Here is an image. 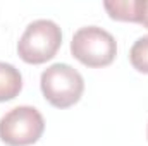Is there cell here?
I'll use <instances>...</instances> for the list:
<instances>
[{
	"label": "cell",
	"instance_id": "obj_3",
	"mask_svg": "<svg viewBox=\"0 0 148 146\" xmlns=\"http://www.w3.org/2000/svg\"><path fill=\"white\" fill-rule=\"evenodd\" d=\"M71 53L88 67H105L115 59L117 43L109 31L97 26H86L74 33Z\"/></svg>",
	"mask_w": 148,
	"mask_h": 146
},
{
	"label": "cell",
	"instance_id": "obj_5",
	"mask_svg": "<svg viewBox=\"0 0 148 146\" xmlns=\"http://www.w3.org/2000/svg\"><path fill=\"white\" fill-rule=\"evenodd\" d=\"M103 7L112 19L138 23L148 29V0H115L105 2Z\"/></svg>",
	"mask_w": 148,
	"mask_h": 146
},
{
	"label": "cell",
	"instance_id": "obj_7",
	"mask_svg": "<svg viewBox=\"0 0 148 146\" xmlns=\"http://www.w3.org/2000/svg\"><path fill=\"white\" fill-rule=\"evenodd\" d=\"M131 65L143 74H148V35L141 36L134 41L129 52Z\"/></svg>",
	"mask_w": 148,
	"mask_h": 146
},
{
	"label": "cell",
	"instance_id": "obj_4",
	"mask_svg": "<svg viewBox=\"0 0 148 146\" xmlns=\"http://www.w3.org/2000/svg\"><path fill=\"white\" fill-rule=\"evenodd\" d=\"M45 131L43 115L35 107H16L0 119V139L9 146L36 143Z\"/></svg>",
	"mask_w": 148,
	"mask_h": 146
},
{
	"label": "cell",
	"instance_id": "obj_1",
	"mask_svg": "<svg viewBox=\"0 0 148 146\" xmlns=\"http://www.w3.org/2000/svg\"><path fill=\"white\" fill-rule=\"evenodd\" d=\"M41 93L57 108H69L79 102L84 91L83 76L69 64H53L41 72Z\"/></svg>",
	"mask_w": 148,
	"mask_h": 146
},
{
	"label": "cell",
	"instance_id": "obj_6",
	"mask_svg": "<svg viewBox=\"0 0 148 146\" xmlns=\"http://www.w3.org/2000/svg\"><path fill=\"white\" fill-rule=\"evenodd\" d=\"M23 89L21 72L5 62H0V102H9L16 98Z\"/></svg>",
	"mask_w": 148,
	"mask_h": 146
},
{
	"label": "cell",
	"instance_id": "obj_2",
	"mask_svg": "<svg viewBox=\"0 0 148 146\" xmlns=\"http://www.w3.org/2000/svg\"><path fill=\"white\" fill-rule=\"evenodd\" d=\"M62 45V31L50 19L33 21L17 43L19 57L28 64H43L55 57Z\"/></svg>",
	"mask_w": 148,
	"mask_h": 146
}]
</instances>
